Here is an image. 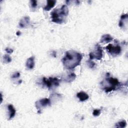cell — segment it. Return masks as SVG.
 Segmentation results:
<instances>
[{"label":"cell","mask_w":128,"mask_h":128,"mask_svg":"<svg viewBox=\"0 0 128 128\" xmlns=\"http://www.w3.org/2000/svg\"><path fill=\"white\" fill-rule=\"evenodd\" d=\"M82 58V55L75 50H70L66 52L62 61L64 68L72 70L79 66Z\"/></svg>","instance_id":"obj_1"},{"label":"cell","mask_w":128,"mask_h":128,"mask_svg":"<svg viewBox=\"0 0 128 128\" xmlns=\"http://www.w3.org/2000/svg\"><path fill=\"white\" fill-rule=\"evenodd\" d=\"M102 89L106 92H109L119 88L122 85L121 83L116 78L106 76L100 83Z\"/></svg>","instance_id":"obj_2"},{"label":"cell","mask_w":128,"mask_h":128,"mask_svg":"<svg viewBox=\"0 0 128 128\" xmlns=\"http://www.w3.org/2000/svg\"><path fill=\"white\" fill-rule=\"evenodd\" d=\"M68 9L66 5H62L60 8L54 9L50 13L52 21L54 23L61 24L64 22V17L68 16Z\"/></svg>","instance_id":"obj_3"},{"label":"cell","mask_w":128,"mask_h":128,"mask_svg":"<svg viewBox=\"0 0 128 128\" xmlns=\"http://www.w3.org/2000/svg\"><path fill=\"white\" fill-rule=\"evenodd\" d=\"M102 52V48L99 44H97L95 46L94 50L89 54L90 60L96 59L97 60H100L103 56Z\"/></svg>","instance_id":"obj_4"},{"label":"cell","mask_w":128,"mask_h":128,"mask_svg":"<svg viewBox=\"0 0 128 128\" xmlns=\"http://www.w3.org/2000/svg\"><path fill=\"white\" fill-rule=\"evenodd\" d=\"M42 82L44 86H46L49 89H50L53 86H58L60 85V80L58 79L57 78L50 77L48 78H47L44 77L42 78Z\"/></svg>","instance_id":"obj_5"},{"label":"cell","mask_w":128,"mask_h":128,"mask_svg":"<svg viewBox=\"0 0 128 128\" xmlns=\"http://www.w3.org/2000/svg\"><path fill=\"white\" fill-rule=\"evenodd\" d=\"M106 48L108 52L113 56H116L119 55L122 51V48L118 44L114 46L113 44H109L106 47Z\"/></svg>","instance_id":"obj_6"},{"label":"cell","mask_w":128,"mask_h":128,"mask_svg":"<svg viewBox=\"0 0 128 128\" xmlns=\"http://www.w3.org/2000/svg\"><path fill=\"white\" fill-rule=\"evenodd\" d=\"M51 102L50 98H44L40 99L35 102V106L36 108L38 110V112H40V110L47 106H50Z\"/></svg>","instance_id":"obj_7"},{"label":"cell","mask_w":128,"mask_h":128,"mask_svg":"<svg viewBox=\"0 0 128 128\" xmlns=\"http://www.w3.org/2000/svg\"><path fill=\"white\" fill-rule=\"evenodd\" d=\"M128 14H122L120 16V18L118 23L119 27L121 28H126L127 25H128Z\"/></svg>","instance_id":"obj_8"},{"label":"cell","mask_w":128,"mask_h":128,"mask_svg":"<svg viewBox=\"0 0 128 128\" xmlns=\"http://www.w3.org/2000/svg\"><path fill=\"white\" fill-rule=\"evenodd\" d=\"M30 23V18L28 16H24L19 22V26L21 28H26L28 26Z\"/></svg>","instance_id":"obj_9"},{"label":"cell","mask_w":128,"mask_h":128,"mask_svg":"<svg viewBox=\"0 0 128 128\" xmlns=\"http://www.w3.org/2000/svg\"><path fill=\"white\" fill-rule=\"evenodd\" d=\"M26 68L28 70L32 69L34 66V56H32L28 58L26 63Z\"/></svg>","instance_id":"obj_10"},{"label":"cell","mask_w":128,"mask_h":128,"mask_svg":"<svg viewBox=\"0 0 128 128\" xmlns=\"http://www.w3.org/2000/svg\"><path fill=\"white\" fill-rule=\"evenodd\" d=\"M113 40V38L109 34H105L102 36L100 40V42L103 43L104 44H108Z\"/></svg>","instance_id":"obj_11"},{"label":"cell","mask_w":128,"mask_h":128,"mask_svg":"<svg viewBox=\"0 0 128 128\" xmlns=\"http://www.w3.org/2000/svg\"><path fill=\"white\" fill-rule=\"evenodd\" d=\"M56 4V0H47L46 6L44 8V10L49 11L53 8Z\"/></svg>","instance_id":"obj_12"},{"label":"cell","mask_w":128,"mask_h":128,"mask_svg":"<svg viewBox=\"0 0 128 128\" xmlns=\"http://www.w3.org/2000/svg\"><path fill=\"white\" fill-rule=\"evenodd\" d=\"M76 96L78 98L79 100L81 102L85 101L87 100L89 98L88 95L86 93L82 91L78 92L76 94Z\"/></svg>","instance_id":"obj_13"},{"label":"cell","mask_w":128,"mask_h":128,"mask_svg":"<svg viewBox=\"0 0 128 128\" xmlns=\"http://www.w3.org/2000/svg\"><path fill=\"white\" fill-rule=\"evenodd\" d=\"M8 111L10 112L9 118H8V120H10L12 119V118H14V116H15V114H16V110L14 108V106L11 104L8 105Z\"/></svg>","instance_id":"obj_14"},{"label":"cell","mask_w":128,"mask_h":128,"mask_svg":"<svg viewBox=\"0 0 128 128\" xmlns=\"http://www.w3.org/2000/svg\"><path fill=\"white\" fill-rule=\"evenodd\" d=\"M76 76L74 73L72 72L70 74L68 75L67 76H66L64 78V80L66 82H72L76 78Z\"/></svg>","instance_id":"obj_15"},{"label":"cell","mask_w":128,"mask_h":128,"mask_svg":"<svg viewBox=\"0 0 128 128\" xmlns=\"http://www.w3.org/2000/svg\"><path fill=\"white\" fill-rule=\"evenodd\" d=\"M126 126V122L125 120H122L116 124L115 126L119 128H123Z\"/></svg>","instance_id":"obj_16"},{"label":"cell","mask_w":128,"mask_h":128,"mask_svg":"<svg viewBox=\"0 0 128 128\" xmlns=\"http://www.w3.org/2000/svg\"><path fill=\"white\" fill-rule=\"evenodd\" d=\"M3 62L5 64H8L11 62L12 58L8 54H4L2 58Z\"/></svg>","instance_id":"obj_17"},{"label":"cell","mask_w":128,"mask_h":128,"mask_svg":"<svg viewBox=\"0 0 128 128\" xmlns=\"http://www.w3.org/2000/svg\"><path fill=\"white\" fill-rule=\"evenodd\" d=\"M86 63L88 64V66L90 68H95L96 66V64L94 61H92V60H87Z\"/></svg>","instance_id":"obj_18"},{"label":"cell","mask_w":128,"mask_h":128,"mask_svg":"<svg viewBox=\"0 0 128 128\" xmlns=\"http://www.w3.org/2000/svg\"><path fill=\"white\" fill-rule=\"evenodd\" d=\"M101 112V110L100 109H95L93 110L92 114L95 116H98Z\"/></svg>","instance_id":"obj_19"},{"label":"cell","mask_w":128,"mask_h":128,"mask_svg":"<svg viewBox=\"0 0 128 128\" xmlns=\"http://www.w3.org/2000/svg\"><path fill=\"white\" fill-rule=\"evenodd\" d=\"M30 4L32 8H36L37 6V1L36 0H30Z\"/></svg>","instance_id":"obj_20"},{"label":"cell","mask_w":128,"mask_h":128,"mask_svg":"<svg viewBox=\"0 0 128 128\" xmlns=\"http://www.w3.org/2000/svg\"><path fill=\"white\" fill-rule=\"evenodd\" d=\"M20 73L18 72H15L12 76V78H18L20 76Z\"/></svg>","instance_id":"obj_21"},{"label":"cell","mask_w":128,"mask_h":128,"mask_svg":"<svg viewBox=\"0 0 128 128\" xmlns=\"http://www.w3.org/2000/svg\"><path fill=\"white\" fill-rule=\"evenodd\" d=\"M5 50L8 54H11L13 52V50H12V48H6V49H5Z\"/></svg>","instance_id":"obj_22"},{"label":"cell","mask_w":128,"mask_h":128,"mask_svg":"<svg viewBox=\"0 0 128 128\" xmlns=\"http://www.w3.org/2000/svg\"><path fill=\"white\" fill-rule=\"evenodd\" d=\"M20 34H21V33H20V32H19V31L17 32H16V34L18 36H20Z\"/></svg>","instance_id":"obj_23"}]
</instances>
